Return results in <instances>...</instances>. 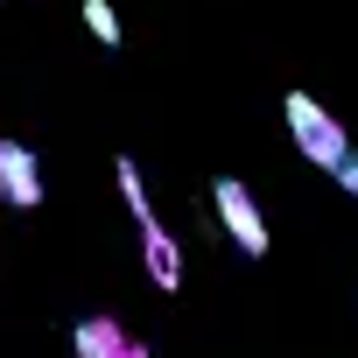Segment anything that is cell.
Instances as JSON below:
<instances>
[{
  "instance_id": "1",
  "label": "cell",
  "mask_w": 358,
  "mask_h": 358,
  "mask_svg": "<svg viewBox=\"0 0 358 358\" xmlns=\"http://www.w3.org/2000/svg\"><path fill=\"white\" fill-rule=\"evenodd\" d=\"M281 113H288V134H295V148H302V162H316V169H337L344 155H351V141H344V127L309 99V92H288L281 99Z\"/></svg>"
},
{
  "instance_id": "2",
  "label": "cell",
  "mask_w": 358,
  "mask_h": 358,
  "mask_svg": "<svg viewBox=\"0 0 358 358\" xmlns=\"http://www.w3.org/2000/svg\"><path fill=\"white\" fill-rule=\"evenodd\" d=\"M218 218H225L239 253H253V260L267 253V218H260V204H253V190L239 183V176H218Z\"/></svg>"
},
{
  "instance_id": "3",
  "label": "cell",
  "mask_w": 358,
  "mask_h": 358,
  "mask_svg": "<svg viewBox=\"0 0 358 358\" xmlns=\"http://www.w3.org/2000/svg\"><path fill=\"white\" fill-rule=\"evenodd\" d=\"M71 351H78V358H148V344H141L120 316H85V323L71 330Z\"/></svg>"
},
{
  "instance_id": "4",
  "label": "cell",
  "mask_w": 358,
  "mask_h": 358,
  "mask_svg": "<svg viewBox=\"0 0 358 358\" xmlns=\"http://www.w3.org/2000/svg\"><path fill=\"white\" fill-rule=\"evenodd\" d=\"M0 197L15 211H36L43 204V169L29 155V141H0Z\"/></svg>"
},
{
  "instance_id": "5",
  "label": "cell",
  "mask_w": 358,
  "mask_h": 358,
  "mask_svg": "<svg viewBox=\"0 0 358 358\" xmlns=\"http://www.w3.org/2000/svg\"><path fill=\"white\" fill-rule=\"evenodd\" d=\"M141 260H148V274H155V288H162V295L183 288V246H176V232L141 225Z\"/></svg>"
},
{
  "instance_id": "6",
  "label": "cell",
  "mask_w": 358,
  "mask_h": 358,
  "mask_svg": "<svg viewBox=\"0 0 358 358\" xmlns=\"http://www.w3.org/2000/svg\"><path fill=\"white\" fill-rule=\"evenodd\" d=\"M113 176H120V204L134 211V225H162V218H155V204H148V176H141V162H134V155H120V162H113Z\"/></svg>"
},
{
  "instance_id": "7",
  "label": "cell",
  "mask_w": 358,
  "mask_h": 358,
  "mask_svg": "<svg viewBox=\"0 0 358 358\" xmlns=\"http://www.w3.org/2000/svg\"><path fill=\"white\" fill-rule=\"evenodd\" d=\"M85 29H92L106 50H120V15L106 8V0H85Z\"/></svg>"
},
{
  "instance_id": "8",
  "label": "cell",
  "mask_w": 358,
  "mask_h": 358,
  "mask_svg": "<svg viewBox=\"0 0 358 358\" xmlns=\"http://www.w3.org/2000/svg\"><path fill=\"white\" fill-rule=\"evenodd\" d=\"M330 176H337V183H344V190H351V197H358V155H344V162H337V169H330Z\"/></svg>"
}]
</instances>
